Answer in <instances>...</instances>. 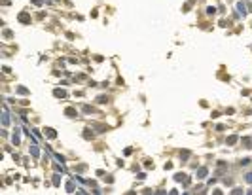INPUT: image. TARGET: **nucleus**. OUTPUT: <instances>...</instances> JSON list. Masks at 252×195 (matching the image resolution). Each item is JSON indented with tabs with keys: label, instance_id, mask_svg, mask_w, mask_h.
<instances>
[{
	"label": "nucleus",
	"instance_id": "15",
	"mask_svg": "<svg viewBox=\"0 0 252 195\" xmlns=\"http://www.w3.org/2000/svg\"><path fill=\"white\" fill-rule=\"evenodd\" d=\"M214 12H216V8H212V6L207 8V13H214Z\"/></svg>",
	"mask_w": 252,
	"mask_h": 195
},
{
	"label": "nucleus",
	"instance_id": "7",
	"mask_svg": "<svg viewBox=\"0 0 252 195\" xmlns=\"http://www.w3.org/2000/svg\"><path fill=\"white\" fill-rule=\"evenodd\" d=\"M30 153H32V157H38V155H40V150L36 148V144L30 146Z\"/></svg>",
	"mask_w": 252,
	"mask_h": 195
},
{
	"label": "nucleus",
	"instance_id": "13",
	"mask_svg": "<svg viewBox=\"0 0 252 195\" xmlns=\"http://www.w3.org/2000/svg\"><path fill=\"white\" fill-rule=\"evenodd\" d=\"M17 93H21V95H27L29 91H27V89H25V87H17Z\"/></svg>",
	"mask_w": 252,
	"mask_h": 195
},
{
	"label": "nucleus",
	"instance_id": "17",
	"mask_svg": "<svg viewBox=\"0 0 252 195\" xmlns=\"http://www.w3.org/2000/svg\"><path fill=\"white\" fill-rule=\"evenodd\" d=\"M243 144H246V148H250V138H243Z\"/></svg>",
	"mask_w": 252,
	"mask_h": 195
},
{
	"label": "nucleus",
	"instance_id": "9",
	"mask_svg": "<svg viewBox=\"0 0 252 195\" xmlns=\"http://www.w3.org/2000/svg\"><path fill=\"white\" fill-rule=\"evenodd\" d=\"M64 114H67L68 118H74V116H78V112H76L74 108H67V110H64Z\"/></svg>",
	"mask_w": 252,
	"mask_h": 195
},
{
	"label": "nucleus",
	"instance_id": "2",
	"mask_svg": "<svg viewBox=\"0 0 252 195\" xmlns=\"http://www.w3.org/2000/svg\"><path fill=\"white\" fill-rule=\"evenodd\" d=\"M2 125H4V127L10 125V114H8V108H6V106H4V112H2Z\"/></svg>",
	"mask_w": 252,
	"mask_h": 195
},
{
	"label": "nucleus",
	"instance_id": "19",
	"mask_svg": "<svg viewBox=\"0 0 252 195\" xmlns=\"http://www.w3.org/2000/svg\"><path fill=\"white\" fill-rule=\"evenodd\" d=\"M246 182H248V184H252V172H248V174H246Z\"/></svg>",
	"mask_w": 252,
	"mask_h": 195
},
{
	"label": "nucleus",
	"instance_id": "8",
	"mask_svg": "<svg viewBox=\"0 0 252 195\" xmlns=\"http://www.w3.org/2000/svg\"><path fill=\"white\" fill-rule=\"evenodd\" d=\"M53 95H55V97H61V99H64V97H67V91H63V89H55Z\"/></svg>",
	"mask_w": 252,
	"mask_h": 195
},
{
	"label": "nucleus",
	"instance_id": "10",
	"mask_svg": "<svg viewBox=\"0 0 252 195\" xmlns=\"http://www.w3.org/2000/svg\"><path fill=\"white\" fill-rule=\"evenodd\" d=\"M21 140V136H19V129H15V133H13V144H19Z\"/></svg>",
	"mask_w": 252,
	"mask_h": 195
},
{
	"label": "nucleus",
	"instance_id": "18",
	"mask_svg": "<svg viewBox=\"0 0 252 195\" xmlns=\"http://www.w3.org/2000/svg\"><path fill=\"white\" fill-rule=\"evenodd\" d=\"M32 4H36V6H42V4H44V0H32Z\"/></svg>",
	"mask_w": 252,
	"mask_h": 195
},
{
	"label": "nucleus",
	"instance_id": "6",
	"mask_svg": "<svg viewBox=\"0 0 252 195\" xmlns=\"http://www.w3.org/2000/svg\"><path fill=\"white\" fill-rule=\"evenodd\" d=\"M44 133L50 136V138H55V136H57V133L53 131V129H50V127H46V129H44Z\"/></svg>",
	"mask_w": 252,
	"mask_h": 195
},
{
	"label": "nucleus",
	"instance_id": "1",
	"mask_svg": "<svg viewBox=\"0 0 252 195\" xmlns=\"http://www.w3.org/2000/svg\"><path fill=\"white\" fill-rule=\"evenodd\" d=\"M174 180H176V182H182V184H186V186L190 184V178L186 176L184 172H178V174H174Z\"/></svg>",
	"mask_w": 252,
	"mask_h": 195
},
{
	"label": "nucleus",
	"instance_id": "16",
	"mask_svg": "<svg viewBox=\"0 0 252 195\" xmlns=\"http://www.w3.org/2000/svg\"><path fill=\"white\" fill-rule=\"evenodd\" d=\"M53 184H55V186L61 184V180H59V176H57V174H55V178H53Z\"/></svg>",
	"mask_w": 252,
	"mask_h": 195
},
{
	"label": "nucleus",
	"instance_id": "4",
	"mask_svg": "<svg viewBox=\"0 0 252 195\" xmlns=\"http://www.w3.org/2000/svg\"><path fill=\"white\" fill-rule=\"evenodd\" d=\"M237 10H239L241 15H246V4H245V2H239V4H237Z\"/></svg>",
	"mask_w": 252,
	"mask_h": 195
},
{
	"label": "nucleus",
	"instance_id": "5",
	"mask_svg": "<svg viewBox=\"0 0 252 195\" xmlns=\"http://www.w3.org/2000/svg\"><path fill=\"white\" fill-rule=\"evenodd\" d=\"M207 172H209V169H207V167H201V169L197 170V178H205Z\"/></svg>",
	"mask_w": 252,
	"mask_h": 195
},
{
	"label": "nucleus",
	"instance_id": "14",
	"mask_svg": "<svg viewBox=\"0 0 252 195\" xmlns=\"http://www.w3.org/2000/svg\"><path fill=\"white\" fill-rule=\"evenodd\" d=\"M85 138H93V133H89V129H85V133H84Z\"/></svg>",
	"mask_w": 252,
	"mask_h": 195
},
{
	"label": "nucleus",
	"instance_id": "11",
	"mask_svg": "<svg viewBox=\"0 0 252 195\" xmlns=\"http://www.w3.org/2000/svg\"><path fill=\"white\" fill-rule=\"evenodd\" d=\"M67 191H68V193H74V182H67Z\"/></svg>",
	"mask_w": 252,
	"mask_h": 195
},
{
	"label": "nucleus",
	"instance_id": "12",
	"mask_svg": "<svg viewBox=\"0 0 252 195\" xmlns=\"http://www.w3.org/2000/svg\"><path fill=\"white\" fill-rule=\"evenodd\" d=\"M237 140H239V138H237V136H235V135H233V136H229V138H227V144H229V146H231V144H235V142H237Z\"/></svg>",
	"mask_w": 252,
	"mask_h": 195
},
{
	"label": "nucleus",
	"instance_id": "3",
	"mask_svg": "<svg viewBox=\"0 0 252 195\" xmlns=\"http://www.w3.org/2000/svg\"><path fill=\"white\" fill-rule=\"evenodd\" d=\"M19 21H21V23H30V15H29L27 12L19 13Z\"/></svg>",
	"mask_w": 252,
	"mask_h": 195
}]
</instances>
